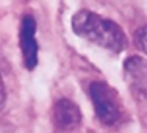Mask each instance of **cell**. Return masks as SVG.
Here are the masks:
<instances>
[{
	"instance_id": "1",
	"label": "cell",
	"mask_w": 147,
	"mask_h": 133,
	"mask_svg": "<svg viewBox=\"0 0 147 133\" xmlns=\"http://www.w3.org/2000/svg\"><path fill=\"white\" fill-rule=\"evenodd\" d=\"M72 30L77 36L114 53H121L128 47L127 36L116 22L89 9H80L74 14Z\"/></svg>"
},
{
	"instance_id": "2",
	"label": "cell",
	"mask_w": 147,
	"mask_h": 133,
	"mask_svg": "<svg viewBox=\"0 0 147 133\" xmlns=\"http://www.w3.org/2000/svg\"><path fill=\"white\" fill-rule=\"evenodd\" d=\"M88 91L97 119L107 127L116 125L122 119L121 100L116 89L105 82H92L89 83Z\"/></svg>"
},
{
	"instance_id": "3",
	"label": "cell",
	"mask_w": 147,
	"mask_h": 133,
	"mask_svg": "<svg viewBox=\"0 0 147 133\" xmlns=\"http://www.w3.org/2000/svg\"><path fill=\"white\" fill-rule=\"evenodd\" d=\"M36 20L31 14H25L20 20V30H19V45L22 61L28 71H33L38 66V41H36Z\"/></svg>"
},
{
	"instance_id": "4",
	"label": "cell",
	"mask_w": 147,
	"mask_h": 133,
	"mask_svg": "<svg viewBox=\"0 0 147 133\" xmlns=\"http://www.w3.org/2000/svg\"><path fill=\"white\" fill-rule=\"evenodd\" d=\"M53 124L59 130H74L82 122V111L78 105L69 99H59L53 105Z\"/></svg>"
},
{
	"instance_id": "5",
	"label": "cell",
	"mask_w": 147,
	"mask_h": 133,
	"mask_svg": "<svg viewBox=\"0 0 147 133\" xmlns=\"http://www.w3.org/2000/svg\"><path fill=\"white\" fill-rule=\"evenodd\" d=\"M125 77L135 94L147 97V64L139 57H131L125 61Z\"/></svg>"
},
{
	"instance_id": "6",
	"label": "cell",
	"mask_w": 147,
	"mask_h": 133,
	"mask_svg": "<svg viewBox=\"0 0 147 133\" xmlns=\"http://www.w3.org/2000/svg\"><path fill=\"white\" fill-rule=\"evenodd\" d=\"M135 43L147 55V27H141L135 33Z\"/></svg>"
},
{
	"instance_id": "7",
	"label": "cell",
	"mask_w": 147,
	"mask_h": 133,
	"mask_svg": "<svg viewBox=\"0 0 147 133\" xmlns=\"http://www.w3.org/2000/svg\"><path fill=\"white\" fill-rule=\"evenodd\" d=\"M3 105H5V85H3V80L0 77V111H2Z\"/></svg>"
}]
</instances>
